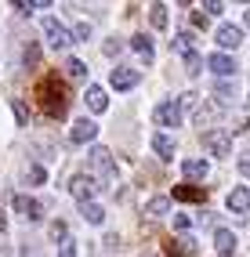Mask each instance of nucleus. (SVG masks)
<instances>
[{
  "label": "nucleus",
  "instance_id": "f257e3e1",
  "mask_svg": "<svg viewBox=\"0 0 250 257\" xmlns=\"http://www.w3.org/2000/svg\"><path fill=\"white\" fill-rule=\"evenodd\" d=\"M33 98H37V105L47 119H65V112H69V87L62 83L58 73L40 76L37 87H33Z\"/></svg>",
  "mask_w": 250,
  "mask_h": 257
},
{
  "label": "nucleus",
  "instance_id": "f03ea898",
  "mask_svg": "<svg viewBox=\"0 0 250 257\" xmlns=\"http://www.w3.org/2000/svg\"><path fill=\"white\" fill-rule=\"evenodd\" d=\"M87 167H91V170H94V174L102 178L105 185H109V181H116V167H112V152H109V149L94 145V149L87 152Z\"/></svg>",
  "mask_w": 250,
  "mask_h": 257
},
{
  "label": "nucleus",
  "instance_id": "7ed1b4c3",
  "mask_svg": "<svg viewBox=\"0 0 250 257\" xmlns=\"http://www.w3.org/2000/svg\"><path fill=\"white\" fill-rule=\"evenodd\" d=\"M203 149L210 152V156H232V134L225 131V127H210V131H203Z\"/></svg>",
  "mask_w": 250,
  "mask_h": 257
},
{
  "label": "nucleus",
  "instance_id": "20e7f679",
  "mask_svg": "<svg viewBox=\"0 0 250 257\" xmlns=\"http://www.w3.org/2000/svg\"><path fill=\"white\" fill-rule=\"evenodd\" d=\"M44 33H47V40H51L55 51H65V47L73 44V37H76V33H69L58 19H44Z\"/></svg>",
  "mask_w": 250,
  "mask_h": 257
},
{
  "label": "nucleus",
  "instance_id": "39448f33",
  "mask_svg": "<svg viewBox=\"0 0 250 257\" xmlns=\"http://www.w3.org/2000/svg\"><path fill=\"white\" fill-rule=\"evenodd\" d=\"M138 80H142V73L138 69H127V65H116V69L109 73V83H112L116 91H131Z\"/></svg>",
  "mask_w": 250,
  "mask_h": 257
},
{
  "label": "nucleus",
  "instance_id": "423d86ee",
  "mask_svg": "<svg viewBox=\"0 0 250 257\" xmlns=\"http://www.w3.org/2000/svg\"><path fill=\"white\" fill-rule=\"evenodd\" d=\"M167 257H192L196 253V239L192 235H174V239H167L163 243Z\"/></svg>",
  "mask_w": 250,
  "mask_h": 257
},
{
  "label": "nucleus",
  "instance_id": "0eeeda50",
  "mask_svg": "<svg viewBox=\"0 0 250 257\" xmlns=\"http://www.w3.org/2000/svg\"><path fill=\"white\" fill-rule=\"evenodd\" d=\"M94 134H98V123H94V119H87V116H80L76 123H73V131H69V138H73L76 145H83V142H94Z\"/></svg>",
  "mask_w": 250,
  "mask_h": 257
},
{
  "label": "nucleus",
  "instance_id": "6e6552de",
  "mask_svg": "<svg viewBox=\"0 0 250 257\" xmlns=\"http://www.w3.org/2000/svg\"><path fill=\"white\" fill-rule=\"evenodd\" d=\"M94 188H98V185H94V178H91V174H87V178H83V174H76V178L69 181V192H73V196H76L80 203H91Z\"/></svg>",
  "mask_w": 250,
  "mask_h": 257
},
{
  "label": "nucleus",
  "instance_id": "1a4fd4ad",
  "mask_svg": "<svg viewBox=\"0 0 250 257\" xmlns=\"http://www.w3.org/2000/svg\"><path fill=\"white\" fill-rule=\"evenodd\" d=\"M174 199L178 203H207V188L203 185H174Z\"/></svg>",
  "mask_w": 250,
  "mask_h": 257
},
{
  "label": "nucleus",
  "instance_id": "9d476101",
  "mask_svg": "<svg viewBox=\"0 0 250 257\" xmlns=\"http://www.w3.org/2000/svg\"><path fill=\"white\" fill-rule=\"evenodd\" d=\"M156 123L160 127H178L181 123V105L178 101H163V105L156 109Z\"/></svg>",
  "mask_w": 250,
  "mask_h": 257
},
{
  "label": "nucleus",
  "instance_id": "9b49d317",
  "mask_svg": "<svg viewBox=\"0 0 250 257\" xmlns=\"http://www.w3.org/2000/svg\"><path fill=\"white\" fill-rule=\"evenodd\" d=\"M15 210H19L26 221H40V217H44V207H40L33 196H15Z\"/></svg>",
  "mask_w": 250,
  "mask_h": 257
},
{
  "label": "nucleus",
  "instance_id": "f8f14e48",
  "mask_svg": "<svg viewBox=\"0 0 250 257\" xmlns=\"http://www.w3.org/2000/svg\"><path fill=\"white\" fill-rule=\"evenodd\" d=\"M207 69H214L218 76H236L239 65H236V58H228V55H210L207 58Z\"/></svg>",
  "mask_w": 250,
  "mask_h": 257
},
{
  "label": "nucleus",
  "instance_id": "ddd939ff",
  "mask_svg": "<svg viewBox=\"0 0 250 257\" xmlns=\"http://www.w3.org/2000/svg\"><path fill=\"white\" fill-rule=\"evenodd\" d=\"M218 116H221L218 101H203V105H196V127H210Z\"/></svg>",
  "mask_w": 250,
  "mask_h": 257
},
{
  "label": "nucleus",
  "instance_id": "4468645a",
  "mask_svg": "<svg viewBox=\"0 0 250 257\" xmlns=\"http://www.w3.org/2000/svg\"><path fill=\"white\" fill-rule=\"evenodd\" d=\"M228 210H236V214H246L250 210V188H232L228 192Z\"/></svg>",
  "mask_w": 250,
  "mask_h": 257
},
{
  "label": "nucleus",
  "instance_id": "2eb2a0df",
  "mask_svg": "<svg viewBox=\"0 0 250 257\" xmlns=\"http://www.w3.org/2000/svg\"><path fill=\"white\" fill-rule=\"evenodd\" d=\"M153 152L160 160H174L178 145H174V138H167V134H153Z\"/></svg>",
  "mask_w": 250,
  "mask_h": 257
},
{
  "label": "nucleus",
  "instance_id": "dca6fc26",
  "mask_svg": "<svg viewBox=\"0 0 250 257\" xmlns=\"http://www.w3.org/2000/svg\"><path fill=\"white\" fill-rule=\"evenodd\" d=\"M239 40H243V29H239V26H228V22H225V26L218 29V44H221V47H239Z\"/></svg>",
  "mask_w": 250,
  "mask_h": 257
},
{
  "label": "nucleus",
  "instance_id": "f3484780",
  "mask_svg": "<svg viewBox=\"0 0 250 257\" xmlns=\"http://www.w3.org/2000/svg\"><path fill=\"white\" fill-rule=\"evenodd\" d=\"M214 246H218V253H236V235H232L228 228H218V232H214Z\"/></svg>",
  "mask_w": 250,
  "mask_h": 257
},
{
  "label": "nucleus",
  "instance_id": "a211bd4d",
  "mask_svg": "<svg viewBox=\"0 0 250 257\" xmlns=\"http://www.w3.org/2000/svg\"><path fill=\"white\" fill-rule=\"evenodd\" d=\"M167 210H171V199H167V196H153V199L145 203V214L149 217H163Z\"/></svg>",
  "mask_w": 250,
  "mask_h": 257
},
{
  "label": "nucleus",
  "instance_id": "6ab92c4d",
  "mask_svg": "<svg viewBox=\"0 0 250 257\" xmlns=\"http://www.w3.org/2000/svg\"><path fill=\"white\" fill-rule=\"evenodd\" d=\"M171 47H174V51H181V55L189 58V55H196V51H192V47H196V37H192V33H178V37L171 40Z\"/></svg>",
  "mask_w": 250,
  "mask_h": 257
},
{
  "label": "nucleus",
  "instance_id": "aec40b11",
  "mask_svg": "<svg viewBox=\"0 0 250 257\" xmlns=\"http://www.w3.org/2000/svg\"><path fill=\"white\" fill-rule=\"evenodd\" d=\"M87 105H91V112H105V105H109L105 91L102 87H87Z\"/></svg>",
  "mask_w": 250,
  "mask_h": 257
},
{
  "label": "nucleus",
  "instance_id": "412c9836",
  "mask_svg": "<svg viewBox=\"0 0 250 257\" xmlns=\"http://www.w3.org/2000/svg\"><path fill=\"white\" fill-rule=\"evenodd\" d=\"M80 214H83V221H91V225H102L105 221V210L98 207V203H80Z\"/></svg>",
  "mask_w": 250,
  "mask_h": 257
},
{
  "label": "nucleus",
  "instance_id": "4be33fe9",
  "mask_svg": "<svg viewBox=\"0 0 250 257\" xmlns=\"http://www.w3.org/2000/svg\"><path fill=\"white\" fill-rule=\"evenodd\" d=\"M131 47L138 51V55L145 58V62H153V40L145 37V33H138V37H131Z\"/></svg>",
  "mask_w": 250,
  "mask_h": 257
},
{
  "label": "nucleus",
  "instance_id": "5701e85b",
  "mask_svg": "<svg viewBox=\"0 0 250 257\" xmlns=\"http://www.w3.org/2000/svg\"><path fill=\"white\" fill-rule=\"evenodd\" d=\"M65 76L69 80H87V65H83L80 58H69L65 62Z\"/></svg>",
  "mask_w": 250,
  "mask_h": 257
},
{
  "label": "nucleus",
  "instance_id": "b1692460",
  "mask_svg": "<svg viewBox=\"0 0 250 257\" xmlns=\"http://www.w3.org/2000/svg\"><path fill=\"white\" fill-rule=\"evenodd\" d=\"M181 170H185V178H207V163L203 160H185Z\"/></svg>",
  "mask_w": 250,
  "mask_h": 257
},
{
  "label": "nucleus",
  "instance_id": "393cba45",
  "mask_svg": "<svg viewBox=\"0 0 250 257\" xmlns=\"http://www.w3.org/2000/svg\"><path fill=\"white\" fill-rule=\"evenodd\" d=\"M26 181H29V185H44V181H47V170H44L40 163H29V167H26Z\"/></svg>",
  "mask_w": 250,
  "mask_h": 257
},
{
  "label": "nucleus",
  "instance_id": "a878e982",
  "mask_svg": "<svg viewBox=\"0 0 250 257\" xmlns=\"http://www.w3.org/2000/svg\"><path fill=\"white\" fill-rule=\"evenodd\" d=\"M22 62H26V69H37V65H40V47H37V44H26Z\"/></svg>",
  "mask_w": 250,
  "mask_h": 257
},
{
  "label": "nucleus",
  "instance_id": "bb28decb",
  "mask_svg": "<svg viewBox=\"0 0 250 257\" xmlns=\"http://www.w3.org/2000/svg\"><path fill=\"white\" fill-rule=\"evenodd\" d=\"M214 94H218V105H228L232 98H236V87H228V83H214Z\"/></svg>",
  "mask_w": 250,
  "mask_h": 257
},
{
  "label": "nucleus",
  "instance_id": "cd10ccee",
  "mask_svg": "<svg viewBox=\"0 0 250 257\" xmlns=\"http://www.w3.org/2000/svg\"><path fill=\"white\" fill-rule=\"evenodd\" d=\"M149 19H153L156 29H163V26H167V8H163V4H153V8H149Z\"/></svg>",
  "mask_w": 250,
  "mask_h": 257
},
{
  "label": "nucleus",
  "instance_id": "c85d7f7f",
  "mask_svg": "<svg viewBox=\"0 0 250 257\" xmlns=\"http://www.w3.org/2000/svg\"><path fill=\"white\" fill-rule=\"evenodd\" d=\"M11 105H15V119H19V127H29V109H26V101L15 98Z\"/></svg>",
  "mask_w": 250,
  "mask_h": 257
},
{
  "label": "nucleus",
  "instance_id": "c756f323",
  "mask_svg": "<svg viewBox=\"0 0 250 257\" xmlns=\"http://www.w3.org/2000/svg\"><path fill=\"white\" fill-rule=\"evenodd\" d=\"M51 239L58 243V239H69V225H65V221L58 217V221H51Z\"/></svg>",
  "mask_w": 250,
  "mask_h": 257
},
{
  "label": "nucleus",
  "instance_id": "7c9ffc66",
  "mask_svg": "<svg viewBox=\"0 0 250 257\" xmlns=\"http://www.w3.org/2000/svg\"><path fill=\"white\" fill-rule=\"evenodd\" d=\"M102 51H105L109 58H116V55L123 51V40H116V37H112V40H105V47H102Z\"/></svg>",
  "mask_w": 250,
  "mask_h": 257
},
{
  "label": "nucleus",
  "instance_id": "2f4dec72",
  "mask_svg": "<svg viewBox=\"0 0 250 257\" xmlns=\"http://www.w3.org/2000/svg\"><path fill=\"white\" fill-rule=\"evenodd\" d=\"M199 65H203V58H199V55H189V58H185V73L196 76V73H199Z\"/></svg>",
  "mask_w": 250,
  "mask_h": 257
},
{
  "label": "nucleus",
  "instance_id": "473e14b6",
  "mask_svg": "<svg viewBox=\"0 0 250 257\" xmlns=\"http://www.w3.org/2000/svg\"><path fill=\"white\" fill-rule=\"evenodd\" d=\"M192 214H174V228H181V232H185V228H192Z\"/></svg>",
  "mask_w": 250,
  "mask_h": 257
},
{
  "label": "nucleus",
  "instance_id": "72a5a7b5",
  "mask_svg": "<svg viewBox=\"0 0 250 257\" xmlns=\"http://www.w3.org/2000/svg\"><path fill=\"white\" fill-rule=\"evenodd\" d=\"M192 26H196V29H207V11H203V8L192 11Z\"/></svg>",
  "mask_w": 250,
  "mask_h": 257
},
{
  "label": "nucleus",
  "instance_id": "f704fd0d",
  "mask_svg": "<svg viewBox=\"0 0 250 257\" xmlns=\"http://www.w3.org/2000/svg\"><path fill=\"white\" fill-rule=\"evenodd\" d=\"M76 40H91V26H87V22L76 26Z\"/></svg>",
  "mask_w": 250,
  "mask_h": 257
},
{
  "label": "nucleus",
  "instance_id": "c9c22d12",
  "mask_svg": "<svg viewBox=\"0 0 250 257\" xmlns=\"http://www.w3.org/2000/svg\"><path fill=\"white\" fill-rule=\"evenodd\" d=\"M62 257H76V243H73V239H65V243H62Z\"/></svg>",
  "mask_w": 250,
  "mask_h": 257
},
{
  "label": "nucleus",
  "instance_id": "e433bc0d",
  "mask_svg": "<svg viewBox=\"0 0 250 257\" xmlns=\"http://www.w3.org/2000/svg\"><path fill=\"white\" fill-rule=\"evenodd\" d=\"M203 11H207V15H221V11H225V8H221V4H218V0H210V4H203Z\"/></svg>",
  "mask_w": 250,
  "mask_h": 257
},
{
  "label": "nucleus",
  "instance_id": "4c0bfd02",
  "mask_svg": "<svg viewBox=\"0 0 250 257\" xmlns=\"http://www.w3.org/2000/svg\"><path fill=\"white\" fill-rule=\"evenodd\" d=\"M105 246H109V250H116V246H120V235L109 232V235H105Z\"/></svg>",
  "mask_w": 250,
  "mask_h": 257
},
{
  "label": "nucleus",
  "instance_id": "58836bf2",
  "mask_svg": "<svg viewBox=\"0 0 250 257\" xmlns=\"http://www.w3.org/2000/svg\"><path fill=\"white\" fill-rule=\"evenodd\" d=\"M33 8H37V4H26V0H19V4H15V11H19V15H29Z\"/></svg>",
  "mask_w": 250,
  "mask_h": 257
},
{
  "label": "nucleus",
  "instance_id": "ea45409f",
  "mask_svg": "<svg viewBox=\"0 0 250 257\" xmlns=\"http://www.w3.org/2000/svg\"><path fill=\"white\" fill-rule=\"evenodd\" d=\"M239 174H243V178H246V181H250V163H246V160H243V163H239Z\"/></svg>",
  "mask_w": 250,
  "mask_h": 257
},
{
  "label": "nucleus",
  "instance_id": "a19ab883",
  "mask_svg": "<svg viewBox=\"0 0 250 257\" xmlns=\"http://www.w3.org/2000/svg\"><path fill=\"white\" fill-rule=\"evenodd\" d=\"M8 228V217H4V210H0V232H4Z\"/></svg>",
  "mask_w": 250,
  "mask_h": 257
},
{
  "label": "nucleus",
  "instance_id": "79ce46f5",
  "mask_svg": "<svg viewBox=\"0 0 250 257\" xmlns=\"http://www.w3.org/2000/svg\"><path fill=\"white\" fill-rule=\"evenodd\" d=\"M243 26H250V11H246V15H243Z\"/></svg>",
  "mask_w": 250,
  "mask_h": 257
},
{
  "label": "nucleus",
  "instance_id": "37998d69",
  "mask_svg": "<svg viewBox=\"0 0 250 257\" xmlns=\"http://www.w3.org/2000/svg\"><path fill=\"white\" fill-rule=\"evenodd\" d=\"M142 257H153V253H142Z\"/></svg>",
  "mask_w": 250,
  "mask_h": 257
}]
</instances>
